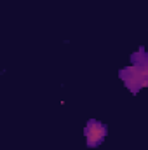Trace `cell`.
I'll list each match as a JSON object with an SVG mask.
<instances>
[{
	"label": "cell",
	"mask_w": 148,
	"mask_h": 150,
	"mask_svg": "<svg viewBox=\"0 0 148 150\" xmlns=\"http://www.w3.org/2000/svg\"><path fill=\"white\" fill-rule=\"evenodd\" d=\"M122 79L129 86V89L132 93H136L138 89L148 86V67H132V68H127L125 72H122Z\"/></svg>",
	"instance_id": "1"
},
{
	"label": "cell",
	"mask_w": 148,
	"mask_h": 150,
	"mask_svg": "<svg viewBox=\"0 0 148 150\" xmlns=\"http://www.w3.org/2000/svg\"><path fill=\"white\" fill-rule=\"evenodd\" d=\"M106 134V127L101 124V122H96V120H91L85 127V138H87V145L89 147H96L101 143V140L105 138Z\"/></svg>",
	"instance_id": "2"
}]
</instances>
